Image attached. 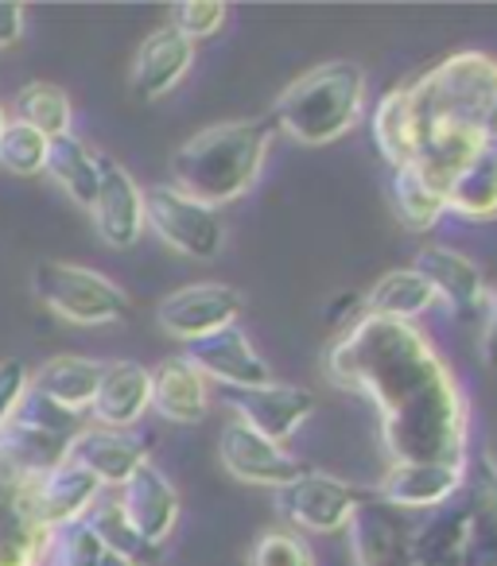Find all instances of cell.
I'll list each match as a JSON object with an SVG mask.
<instances>
[{"mask_svg":"<svg viewBox=\"0 0 497 566\" xmlns=\"http://www.w3.org/2000/svg\"><path fill=\"white\" fill-rule=\"evenodd\" d=\"M327 377L370 396L393 462L466 470V403L416 326L358 318L327 349Z\"/></svg>","mask_w":497,"mask_h":566,"instance_id":"6da1fadb","label":"cell"},{"mask_svg":"<svg viewBox=\"0 0 497 566\" xmlns=\"http://www.w3.org/2000/svg\"><path fill=\"white\" fill-rule=\"evenodd\" d=\"M416 113V171L432 187H447L486 148V120L497 102V63L482 51H458L408 86Z\"/></svg>","mask_w":497,"mask_h":566,"instance_id":"7a4b0ae2","label":"cell"},{"mask_svg":"<svg viewBox=\"0 0 497 566\" xmlns=\"http://www.w3.org/2000/svg\"><path fill=\"white\" fill-rule=\"evenodd\" d=\"M272 128L265 120H226L190 136L172 156V187L195 202L218 206L237 202L257 187Z\"/></svg>","mask_w":497,"mask_h":566,"instance_id":"3957f363","label":"cell"},{"mask_svg":"<svg viewBox=\"0 0 497 566\" xmlns=\"http://www.w3.org/2000/svg\"><path fill=\"white\" fill-rule=\"evenodd\" d=\"M365 105V71L350 59H334L303 78H296L284 94L277 97L272 120L280 133H288L296 144L323 148L334 144L358 125Z\"/></svg>","mask_w":497,"mask_h":566,"instance_id":"277c9868","label":"cell"},{"mask_svg":"<svg viewBox=\"0 0 497 566\" xmlns=\"http://www.w3.org/2000/svg\"><path fill=\"white\" fill-rule=\"evenodd\" d=\"M32 287L43 307L71 326H110L128 315L125 292L94 268L43 260L32 272Z\"/></svg>","mask_w":497,"mask_h":566,"instance_id":"5b68a950","label":"cell"},{"mask_svg":"<svg viewBox=\"0 0 497 566\" xmlns=\"http://www.w3.org/2000/svg\"><path fill=\"white\" fill-rule=\"evenodd\" d=\"M144 226L156 229L167 249L190 260H214L226 244V226H221L218 210L187 198L172 182L144 190Z\"/></svg>","mask_w":497,"mask_h":566,"instance_id":"8992f818","label":"cell"},{"mask_svg":"<svg viewBox=\"0 0 497 566\" xmlns=\"http://www.w3.org/2000/svg\"><path fill=\"white\" fill-rule=\"evenodd\" d=\"M365 501H370L365 489L319 470H303L296 481L277 489V509L284 512V520L311 535H334L350 527Z\"/></svg>","mask_w":497,"mask_h":566,"instance_id":"52a82bcc","label":"cell"},{"mask_svg":"<svg viewBox=\"0 0 497 566\" xmlns=\"http://www.w3.org/2000/svg\"><path fill=\"white\" fill-rule=\"evenodd\" d=\"M241 315V295L229 283H187L156 307V323L179 342H203Z\"/></svg>","mask_w":497,"mask_h":566,"instance_id":"ba28073f","label":"cell"},{"mask_svg":"<svg viewBox=\"0 0 497 566\" xmlns=\"http://www.w3.org/2000/svg\"><path fill=\"white\" fill-rule=\"evenodd\" d=\"M221 400L237 411L241 423H249L257 434L280 442L284 447L296 431L311 419L315 411V396L300 385H280V380H269V385L257 388H221Z\"/></svg>","mask_w":497,"mask_h":566,"instance_id":"9c48e42d","label":"cell"},{"mask_svg":"<svg viewBox=\"0 0 497 566\" xmlns=\"http://www.w3.org/2000/svg\"><path fill=\"white\" fill-rule=\"evenodd\" d=\"M218 458H221V465H226L229 478L245 481V485L284 489L288 481H296L303 473V465L296 462L280 442L257 434L253 427L241 423V419H229V423L221 427Z\"/></svg>","mask_w":497,"mask_h":566,"instance_id":"30bf717a","label":"cell"},{"mask_svg":"<svg viewBox=\"0 0 497 566\" xmlns=\"http://www.w3.org/2000/svg\"><path fill=\"white\" fill-rule=\"evenodd\" d=\"M94 226L110 249H133L144 237V190L136 179L110 156H97V195H94Z\"/></svg>","mask_w":497,"mask_h":566,"instance_id":"8fae6325","label":"cell"},{"mask_svg":"<svg viewBox=\"0 0 497 566\" xmlns=\"http://www.w3.org/2000/svg\"><path fill=\"white\" fill-rule=\"evenodd\" d=\"M97 496H102V485H97L79 462L63 458V462L51 465L48 473L28 481L24 512L35 527H63L86 516Z\"/></svg>","mask_w":497,"mask_h":566,"instance_id":"7c38bea8","label":"cell"},{"mask_svg":"<svg viewBox=\"0 0 497 566\" xmlns=\"http://www.w3.org/2000/svg\"><path fill=\"white\" fill-rule=\"evenodd\" d=\"M117 504L128 524H133V532L156 551L164 547V539L175 532V524H179V493H175V485L164 478V470H156L152 462H144L141 470L121 485Z\"/></svg>","mask_w":497,"mask_h":566,"instance_id":"4fadbf2b","label":"cell"},{"mask_svg":"<svg viewBox=\"0 0 497 566\" xmlns=\"http://www.w3.org/2000/svg\"><path fill=\"white\" fill-rule=\"evenodd\" d=\"M183 357H187L203 377L218 380L221 388H257L272 380L269 365L257 354L253 342L245 338L241 326H226V331L210 334V338L190 342Z\"/></svg>","mask_w":497,"mask_h":566,"instance_id":"5bb4252c","label":"cell"},{"mask_svg":"<svg viewBox=\"0 0 497 566\" xmlns=\"http://www.w3.org/2000/svg\"><path fill=\"white\" fill-rule=\"evenodd\" d=\"M66 458L79 462L97 485H125L144 462H148V450L136 434L128 431H113V427H82L79 434L66 447Z\"/></svg>","mask_w":497,"mask_h":566,"instance_id":"9a60e30c","label":"cell"},{"mask_svg":"<svg viewBox=\"0 0 497 566\" xmlns=\"http://www.w3.org/2000/svg\"><path fill=\"white\" fill-rule=\"evenodd\" d=\"M416 272L432 283L435 300H443L455 318H478L486 307V280H482L478 264L466 260L463 252L447 249V244H427L416 256Z\"/></svg>","mask_w":497,"mask_h":566,"instance_id":"2e32d148","label":"cell"},{"mask_svg":"<svg viewBox=\"0 0 497 566\" xmlns=\"http://www.w3.org/2000/svg\"><path fill=\"white\" fill-rule=\"evenodd\" d=\"M466 470L455 465H435V462H393V470L385 473V481L377 485V501H385L389 509L401 512H424V509H443L451 496L458 493Z\"/></svg>","mask_w":497,"mask_h":566,"instance_id":"e0dca14e","label":"cell"},{"mask_svg":"<svg viewBox=\"0 0 497 566\" xmlns=\"http://www.w3.org/2000/svg\"><path fill=\"white\" fill-rule=\"evenodd\" d=\"M190 63H195V43L179 35L172 24L156 28L148 40L136 48L133 59V94L144 102L172 94L183 78H187Z\"/></svg>","mask_w":497,"mask_h":566,"instance_id":"ac0fdd59","label":"cell"},{"mask_svg":"<svg viewBox=\"0 0 497 566\" xmlns=\"http://www.w3.org/2000/svg\"><path fill=\"white\" fill-rule=\"evenodd\" d=\"M152 408V373L136 361H113L102 365V380L94 392L97 427H113V431H128L144 411Z\"/></svg>","mask_w":497,"mask_h":566,"instance_id":"d6986e66","label":"cell"},{"mask_svg":"<svg viewBox=\"0 0 497 566\" xmlns=\"http://www.w3.org/2000/svg\"><path fill=\"white\" fill-rule=\"evenodd\" d=\"M458 566H497V465L478 458L466 496V539Z\"/></svg>","mask_w":497,"mask_h":566,"instance_id":"ffe728a7","label":"cell"},{"mask_svg":"<svg viewBox=\"0 0 497 566\" xmlns=\"http://www.w3.org/2000/svg\"><path fill=\"white\" fill-rule=\"evenodd\" d=\"M152 408L167 419V423H203L210 411V392H206V377L187 361V357H167L156 373H152Z\"/></svg>","mask_w":497,"mask_h":566,"instance_id":"44dd1931","label":"cell"},{"mask_svg":"<svg viewBox=\"0 0 497 566\" xmlns=\"http://www.w3.org/2000/svg\"><path fill=\"white\" fill-rule=\"evenodd\" d=\"M97 380H102V365L97 361L79 357V354H59L35 373L28 388H32L35 396H43V400H51L55 408L86 416L90 403H94Z\"/></svg>","mask_w":497,"mask_h":566,"instance_id":"7402d4cb","label":"cell"},{"mask_svg":"<svg viewBox=\"0 0 497 566\" xmlns=\"http://www.w3.org/2000/svg\"><path fill=\"white\" fill-rule=\"evenodd\" d=\"M443 206L470 221L497 218V148H482L474 164L443 187Z\"/></svg>","mask_w":497,"mask_h":566,"instance_id":"603a6c76","label":"cell"},{"mask_svg":"<svg viewBox=\"0 0 497 566\" xmlns=\"http://www.w3.org/2000/svg\"><path fill=\"white\" fill-rule=\"evenodd\" d=\"M435 303L432 283L416 272V268H396V272L381 275L373 283V292L365 295V315L373 318H393V323H412Z\"/></svg>","mask_w":497,"mask_h":566,"instance_id":"cb8c5ba5","label":"cell"},{"mask_svg":"<svg viewBox=\"0 0 497 566\" xmlns=\"http://www.w3.org/2000/svg\"><path fill=\"white\" fill-rule=\"evenodd\" d=\"M373 140H377L381 156L396 167H412L420 151V128L416 113H412L408 90H393V94L381 97L377 113H373Z\"/></svg>","mask_w":497,"mask_h":566,"instance_id":"d4e9b609","label":"cell"},{"mask_svg":"<svg viewBox=\"0 0 497 566\" xmlns=\"http://www.w3.org/2000/svg\"><path fill=\"white\" fill-rule=\"evenodd\" d=\"M43 171L66 190L79 206H94V195H97V156L79 140L74 133L66 136H55L48 140V164Z\"/></svg>","mask_w":497,"mask_h":566,"instance_id":"484cf974","label":"cell"},{"mask_svg":"<svg viewBox=\"0 0 497 566\" xmlns=\"http://www.w3.org/2000/svg\"><path fill=\"white\" fill-rule=\"evenodd\" d=\"M82 524L94 532V539L102 543L105 555L121 558L125 566H144L159 555L156 547H148V543L133 532V524L125 520V512H121L117 501H94L86 516H82Z\"/></svg>","mask_w":497,"mask_h":566,"instance_id":"4316f807","label":"cell"},{"mask_svg":"<svg viewBox=\"0 0 497 566\" xmlns=\"http://www.w3.org/2000/svg\"><path fill=\"white\" fill-rule=\"evenodd\" d=\"M389 198H393V213L401 218V226H408L412 233H427L447 210L443 190L432 187L416 167H396L389 179Z\"/></svg>","mask_w":497,"mask_h":566,"instance_id":"83f0119b","label":"cell"},{"mask_svg":"<svg viewBox=\"0 0 497 566\" xmlns=\"http://www.w3.org/2000/svg\"><path fill=\"white\" fill-rule=\"evenodd\" d=\"M12 120H20V125L35 128L40 136L55 140V136L71 133V120H74L71 97H66V90L51 86V82H28V86L17 94Z\"/></svg>","mask_w":497,"mask_h":566,"instance_id":"f1b7e54d","label":"cell"},{"mask_svg":"<svg viewBox=\"0 0 497 566\" xmlns=\"http://www.w3.org/2000/svg\"><path fill=\"white\" fill-rule=\"evenodd\" d=\"M43 164H48V136L9 117L0 133V167L12 175H40Z\"/></svg>","mask_w":497,"mask_h":566,"instance_id":"f546056e","label":"cell"},{"mask_svg":"<svg viewBox=\"0 0 497 566\" xmlns=\"http://www.w3.org/2000/svg\"><path fill=\"white\" fill-rule=\"evenodd\" d=\"M221 24H226V4H218V0H187V4L172 9V28L187 35L190 43L214 35Z\"/></svg>","mask_w":497,"mask_h":566,"instance_id":"4dcf8cb0","label":"cell"},{"mask_svg":"<svg viewBox=\"0 0 497 566\" xmlns=\"http://www.w3.org/2000/svg\"><path fill=\"white\" fill-rule=\"evenodd\" d=\"M249 566H315L311 551L303 547L296 535L288 532H265L261 539L253 543V555H249Z\"/></svg>","mask_w":497,"mask_h":566,"instance_id":"1f68e13d","label":"cell"},{"mask_svg":"<svg viewBox=\"0 0 497 566\" xmlns=\"http://www.w3.org/2000/svg\"><path fill=\"white\" fill-rule=\"evenodd\" d=\"M28 385H32V373H28L24 361H0V434L17 416L20 400L28 396Z\"/></svg>","mask_w":497,"mask_h":566,"instance_id":"d6a6232c","label":"cell"},{"mask_svg":"<svg viewBox=\"0 0 497 566\" xmlns=\"http://www.w3.org/2000/svg\"><path fill=\"white\" fill-rule=\"evenodd\" d=\"M20 35H24V4L0 0V51L17 48Z\"/></svg>","mask_w":497,"mask_h":566,"instance_id":"836d02e7","label":"cell"},{"mask_svg":"<svg viewBox=\"0 0 497 566\" xmlns=\"http://www.w3.org/2000/svg\"><path fill=\"white\" fill-rule=\"evenodd\" d=\"M482 357H486L489 369H497V300H494V307H489L486 331H482Z\"/></svg>","mask_w":497,"mask_h":566,"instance_id":"e575fe53","label":"cell"},{"mask_svg":"<svg viewBox=\"0 0 497 566\" xmlns=\"http://www.w3.org/2000/svg\"><path fill=\"white\" fill-rule=\"evenodd\" d=\"M486 148H497V102L489 109V120H486Z\"/></svg>","mask_w":497,"mask_h":566,"instance_id":"d590c367","label":"cell"},{"mask_svg":"<svg viewBox=\"0 0 497 566\" xmlns=\"http://www.w3.org/2000/svg\"><path fill=\"white\" fill-rule=\"evenodd\" d=\"M4 125H9V109L0 105V133H4Z\"/></svg>","mask_w":497,"mask_h":566,"instance_id":"8d00e7d4","label":"cell"}]
</instances>
